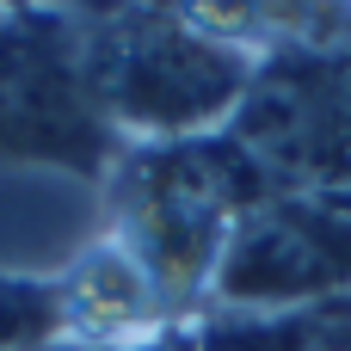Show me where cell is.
I'll use <instances>...</instances> for the list:
<instances>
[{"mask_svg": "<svg viewBox=\"0 0 351 351\" xmlns=\"http://www.w3.org/2000/svg\"><path fill=\"white\" fill-rule=\"evenodd\" d=\"M111 197H117L111 234L154 271V284L185 315L191 302L210 296V278L241 216L278 197V179L228 130H216L191 142L123 148L111 167Z\"/></svg>", "mask_w": 351, "mask_h": 351, "instance_id": "2", "label": "cell"}, {"mask_svg": "<svg viewBox=\"0 0 351 351\" xmlns=\"http://www.w3.org/2000/svg\"><path fill=\"white\" fill-rule=\"evenodd\" d=\"M49 290H56L62 346H80V351H148L179 321L173 296L154 284V271L117 234L93 241Z\"/></svg>", "mask_w": 351, "mask_h": 351, "instance_id": "5", "label": "cell"}, {"mask_svg": "<svg viewBox=\"0 0 351 351\" xmlns=\"http://www.w3.org/2000/svg\"><path fill=\"white\" fill-rule=\"evenodd\" d=\"M351 296V197L278 191L241 216L210 278L222 315H308Z\"/></svg>", "mask_w": 351, "mask_h": 351, "instance_id": "3", "label": "cell"}, {"mask_svg": "<svg viewBox=\"0 0 351 351\" xmlns=\"http://www.w3.org/2000/svg\"><path fill=\"white\" fill-rule=\"evenodd\" d=\"M123 136L105 123L80 31L68 25H0V160H49L80 179H111Z\"/></svg>", "mask_w": 351, "mask_h": 351, "instance_id": "4", "label": "cell"}, {"mask_svg": "<svg viewBox=\"0 0 351 351\" xmlns=\"http://www.w3.org/2000/svg\"><path fill=\"white\" fill-rule=\"evenodd\" d=\"M265 49L210 12H111L80 31L86 86L117 136L191 142L228 130Z\"/></svg>", "mask_w": 351, "mask_h": 351, "instance_id": "1", "label": "cell"}]
</instances>
